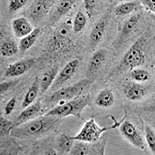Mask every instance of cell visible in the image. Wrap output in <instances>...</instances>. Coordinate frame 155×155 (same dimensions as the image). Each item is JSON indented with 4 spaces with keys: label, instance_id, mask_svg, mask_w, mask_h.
Segmentation results:
<instances>
[{
    "label": "cell",
    "instance_id": "cb8c5ba5",
    "mask_svg": "<svg viewBox=\"0 0 155 155\" xmlns=\"http://www.w3.org/2000/svg\"><path fill=\"white\" fill-rule=\"evenodd\" d=\"M137 6H138L137 2H124V3H121L115 6V8L114 9V13L117 16L129 15L134 11Z\"/></svg>",
    "mask_w": 155,
    "mask_h": 155
},
{
    "label": "cell",
    "instance_id": "d4e9b609",
    "mask_svg": "<svg viewBox=\"0 0 155 155\" xmlns=\"http://www.w3.org/2000/svg\"><path fill=\"white\" fill-rule=\"evenodd\" d=\"M1 54L3 57H10L12 56L17 54L19 48L17 43L13 41H6L1 45Z\"/></svg>",
    "mask_w": 155,
    "mask_h": 155
},
{
    "label": "cell",
    "instance_id": "2e32d148",
    "mask_svg": "<svg viewBox=\"0 0 155 155\" xmlns=\"http://www.w3.org/2000/svg\"><path fill=\"white\" fill-rule=\"evenodd\" d=\"M58 73V66L55 65L45 72L40 79V89L41 94H43L55 81Z\"/></svg>",
    "mask_w": 155,
    "mask_h": 155
},
{
    "label": "cell",
    "instance_id": "d6a6232c",
    "mask_svg": "<svg viewBox=\"0 0 155 155\" xmlns=\"http://www.w3.org/2000/svg\"><path fill=\"white\" fill-rule=\"evenodd\" d=\"M16 104H17V100L14 97L11 98L8 101L6 107H5V114L6 115H9V114H10L12 113L13 109L15 108Z\"/></svg>",
    "mask_w": 155,
    "mask_h": 155
},
{
    "label": "cell",
    "instance_id": "8992f818",
    "mask_svg": "<svg viewBox=\"0 0 155 155\" xmlns=\"http://www.w3.org/2000/svg\"><path fill=\"white\" fill-rule=\"evenodd\" d=\"M106 146V138H100L97 142L78 141L74 143L69 154L73 155H104Z\"/></svg>",
    "mask_w": 155,
    "mask_h": 155
},
{
    "label": "cell",
    "instance_id": "5bb4252c",
    "mask_svg": "<svg viewBox=\"0 0 155 155\" xmlns=\"http://www.w3.org/2000/svg\"><path fill=\"white\" fill-rule=\"evenodd\" d=\"M41 110H42V104L40 100L35 103L34 104H31L30 106L26 107V109L23 110L21 114L14 120L15 126L33 119Z\"/></svg>",
    "mask_w": 155,
    "mask_h": 155
},
{
    "label": "cell",
    "instance_id": "4dcf8cb0",
    "mask_svg": "<svg viewBox=\"0 0 155 155\" xmlns=\"http://www.w3.org/2000/svg\"><path fill=\"white\" fill-rule=\"evenodd\" d=\"M97 5V2L94 1V0H85L84 1L85 9L89 17H92L93 15V12H94L95 8H96Z\"/></svg>",
    "mask_w": 155,
    "mask_h": 155
},
{
    "label": "cell",
    "instance_id": "d6986e66",
    "mask_svg": "<svg viewBox=\"0 0 155 155\" xmlns=\"http://www.w3.org/2000/svg\"><path fill=\"white\" fill-rule=\"evenodd\" d=\"M143 16L142 11H138L133 13V15H131L130 17L126 20L124 25H123L122 30H121V33H122V36L128 35L130 34L132 31L135 29L136 25H138V23L141 20Z\"/></svg>",
    "mask_w": 155,
    "mask_h": 155
},
{
    "label": "cell",
    "instance_id": "7402d4cb",
    "mask_svg": "<svg viewBox=\"0 0 155 155\" xmlns=\"http://www.w3.org/2000/svg\"><path fill=\"white\" fill-rule=\"evenodd\" d=\"M74 140H72L71 136H68L65 133H62L59 136L57 146L59 148V153L61 154L68 153L74 145Z\"/></svg>",
    "mask_w": 155,
    "mask_h": 155
},
{
    "label": "cell",
    "instance_id": "4316f807",
    "mask_svg": "<svg viewBox=\"0 0 155 155\" xmlns=\"http://www.w3.org/2000/svg\"><path fill=\"white\" fill-rule=\"evenodd\" d=\"M87 23V17L81 11H78L76 14L73 25V31L74 33H78L85 28Z\"/></svg>",
    "mask_w": 155,
    "mask_h": 155
},
{
    "label": "cell",
    "instance_id": "ffe728a7",
    "mask_svg": "<svg viewBox=\"0 0 155 155\" xmlns=\"http://www.w3.org/2000/svg\"><path fill=\"white\" fill-rule=\"evenodd\" d=\"M75 1H71V0H63L59 2L56 11L54 12L53 17L52 18V21H54V22H57L58 20H60L62 17L66 15L68 12L71 10L72 6L74 4Z\"/></svg>",
    "mask_w": 155,
    "mask_h": 155
},
{
    "label": "cell",
    "instance_id": "6da1fadb",
    "mask_svg": "<svg viewBox=\"0 0 155 155\" xmlns=\"http://www.w3.org/2000/svg\"><path fill=\"white\" fill-rule=\"evenodd\" d=\"M61 122V117L44 115L17 125L12 129L10 135L19 139L41 136L55 129Z\"/></svg>",
    "mask_w": 155,
    "mask_h": 155
},
{
    "label": "cell",
    "instance_id": "7c38bea8",
    "mask_svg": "<svg viewBox=\"0 0 155 155\" xmlns=\"http://www.w3.org/2000/svg\"><path fill=\"white\" fill-rule=\"evenodd\" d=\"M107 53V52L105 49H100L93 53L88 65L86 73L88 77L93 75L103 66L104 61H106Z\"/></svg>",
    "mask_w": 155,
    "mask_h": 155
},
{
    "label": "cell",
    "instance_id": "8fae6325",
    "mask_svg": "<svg viewBox=\"0 0 155 155\" xmlns=\"http://www.w3.org/2000/svg\"><path fill=\"white\" fill-rule=\"evenodd\" d=\"M35 61L34 59H28L24 61H17L12 64L5 71L4 75L8 78H14L25 74L35 64Z\"/></svg>",
    "mask_w": 155,
    "mask_h": 155
},
{
    "label": "cell",
    "instance_id": "f546056e",
    "mask_svg": "<svg viewBox=\"0 0 155 155\" xmlns=\"http://www.w3.org/2000/svg\"><path fill=\"white\" fill-rule=\"evenodd\" d=\"M27 2L28 1L26 0H11L9 2V10L10 13L17 11L23 6H25Z\"/></svg>",
    "mask_w": 155,
    "mask_h": 155
},
{
    "label": "cell",
    "instance_id": "52a82bcc",
    "mask_svg": "<svg viewBox=\"0 0 155 155\" xmlns=\"http://www.w3.org/2000/svg\"><path fill=\"white\" fill-rule=\"evenodd\" d=\"M120 130L123 136L136 147L144 149L145 143L140 133L130 121L124 120L120 125Z\"/></svg>",
    "mask_w": 155,
    "mask_h": 155
},
{
    "label": "cell",
    "instance_id": "9c48e42d",
    "mask_svg": "<svg viewBox=\"0 0 155 155\" xmlns=\"http://www.w3.org/2000/svg\"><path fill=\"white\" fill-rule=\"evenodd\" d=\"M109 12H107L100 17L93 26V29L91 31L89 35V39H90V45L94 47L99 42H101V40L104 38L105 31H106L108 21H109Z\"/></svg>",
    "mask_w": 155,
    "mask_h": 155
},
{
    "label": "cell",
    "instance_id": "ba28073f",
    "mask_svg": "<svg viewBox=\"0 0 155 155\" xmlns=\"http://www.w3.org/2000/svg\"><path fill=\"white\" fill-rule=\"evenodd\" d=\"M78 66H79V61L78 59H74V60L69 61L62 68V70L60 71L58 75L56 78L55 81L53 83V85H52V90L53 89L54 91L57 90L60 86H61L64 82L70 79L77 72Z\"/></svg>",
    "mask_w": 155,
    "mask_h": 155
},
{
    "label": "cell",
    "instance_id": "277c9868",
    "mask_svg": "<svg viewBox=\"0 0 155 155\" xmlns=\"http://www.w3.org/2000/svg\"><path fill=\"white\" fill-rule=\"evenodd\" d=\"M110 117L114 121V124L112 126L100 128L97 125V123L95 121L94 118H91L89 121H85V125H84L82 129L80 131V133L76 135V136H71V139L74 140V141H77L78 140V141H85V142L90 143L97 142V140H100V136H101V135L103 133H104L107 131L116 129V128L120 126V125L123 122V121L125 119L126 112H125L124 117L119 121H116L113 116H110Z\"/></svg>",
    "mask_w": 155,
    "mask_h": 155
},
{
    "label": "cell",
    "instance_id": "603a6c76",
    "mask_svg": "<svg viewBox=\"0 0 155 155\" xmlns=\"http://www.w3.org/2000/svg\"><path fill=\"white\" fill-rule=\"evenodd\" d=\"M69 36V28L67 25H64L60 28V29L56 31L55 35L53 37V44L56 47H61V45L65 42Z\"/></svg>",
    "mask_w": 155,
    "mask_h": 155
},
{
    "label": "cell",
    "instance_id": "e0dca14e",
    "mask_svg": "<svg viewBox=\"0 0 155 155\" xmlns=\"http://www.w3.org/2000/svg\"><path fill=\"white\" fill-rule=\"evenodd\" d=\"M114 96L110 89H104L101 90L97 95L95 104L100 107L107 108L111 107L114 103Z\"/></svg>",
    "mask_w": 155,
    "mask_h": 155
},
{
    "label": "cell",
    "instance_id": "ac0fdd59",
    "mask_svg": "<svg viewBox=\"0 0 155 155\" xmlns=\"http://www.w3.org/2000/svg\"><path fill=\"white\" fill-rule=\"evenodd\" d=\"M40 88V80L38 77H36L35 79L33 81L32 85L29 88L28 91L27 92L26 95H25L24 100L22 103V108L25 109L28 106H30L31 104H32V103L35 100L36 97L38 94V91H39Z\"/></svg>",
    "mask_w": 155,
    "mask_h": 155
},
{
    "label": "cell",
    "instance_id": "7a4b0ae2",
    "mask_svg": "<svg viewBox=\"0 0 155 155\" xmlns=\"http://www.w3.org/2000/svg\"><path fill=\"white\" fill-rule=\"evenodd\" d=\"M144 39L140 38L133 44L126 52L121 59L119 64L110 73L107 78L114 74H121L125 71H130L134 68L142 66L145 61V54L143 51Z\"/></svg>",
    "mask_w": 155,
    "mask_h": 155
},
{
    "label": "cell",
    "instance_id": "484cf974",
    "mask_svg": "<svg viewBox=\"0 0 155 155\" xmlns=\"http://www.w3.org/2000/svg\"><path fill=\"white\" fill-rule=\"evenodd\" d=\"M131 78L136 81H140V82H143L147 81L150 78V74L149 71L141 68H134L132 71H130L129 73Z\"/></svg>",
    "mask_w": 155,
    "mask_h": 155
},
{
    "label": "cell",
    "instance_id": "9a60e30c",
    "mask_svg": "<svg viewBox=\"0 0 155 155\" xmlns=\"http://www.w3.org/2000/svg\"><path fill=\"white\" fill-rule=\"evenodd\" d=\"M48 1H35L29 9V15L31 19L39 21L47 13L49 8Z\"/></svg>",
    "mask_w": 155,
    "mask_h": 155
},
{
    "label": "cell",
    "instance_id": "5b68a950",
    "mask_svg": "<svg viewBox=\"0 0 155 155\" xmlns=\"http://www.w3.org/2000/svg\"><path fill=\"white\" fill-rule=\"evenodd\" d=\"M90 85V80L89 78H84L76 82L74 85L57 89L49 95L47 98L49 104H62L69 100H71L76 97H80L86 88Z\"/></svg>",
    "mask_w": 155,
    "mask_h": 155
},
{
    "label": "cell",
    "instance_id": "44dd1931",
    "mask_svg": "<svg viewBox=\"0 0 155 155\" xmlns=\"http://www.w3.org/2000/svg\"><path fill=\"white\" fill-rule=\"evenodd\" d=\"M41 30L39 28H35L33 30V31L28 35L25 36V38H21L19 45V49L21 52H25L28 49H30L35 43L36 40L39 35Z\"/></svg>",
    "mask_w": 155,
    "mask_h": 155
},
{
    "label": "cell",
    "instance_id": "83f0119b",
    "mask_svg": "<svg viewBox=\"0 0 155 155\" xmlns=\"http://www.w3.org/2000/svg\"><path fill=\"white\" fill-rule=\"evenodd\" d=\"M145 135L146 140L147 143L148 147L151 150L153 153L155 152V133L154 130L152 129L150 125H146L145 126Z\"/></svg>",
    "mask_w": 155,
    "mask_h": 155
},
{
    "label": "cell",
    "instance_id": "30bf717a",
    "mask_svg": "<svg viewBox=\"0 0 155 155\" xmlns=\"http://www.w3.org/2000/svg\"><path fill=\"white\" fill-rule=\"evenodd\" d=\"M123 91L125 97L132 101L140 100L145 96L147 89L143 85L136 81H126L123 85Z\"/></svg>",
    "mask_w": 155,
    "mask_h": 155
},
{
    "label": "cell",
    "instance_id": "f1b7e54d",
    "mask_svg": "<svg viewBox=\"0 0 155 155\" xmlns=\"http://www.w3.org/2000/svg\"><path fill=\"white\" fill-rule=\"evenodd\" d=\"M15 127V123L14 121H10L6 120L4 117H1V129H0V133L1 136H6V135L10 134L11 130Z\"/></svg>",
    "mask_w": 155,
    "mask_h": 155
},
{
    "label": "cell",
    "instance_id": "1f68e13d",
    "mask_svg": "<svg viewBox=\"0 0 155 155\" xmlns=\"http://www.w3.org/2000/svg\"><path fill=\"white\" fill-rule=\"evenodd\" d=\"M19 82V80H15V81H5V82H2L0 85V88H1V94L4 93L9 89H11L13 88Z\"/></svg>",
    "mask_w": 155,
    "mask_h": 155
},
{
    "label": "cell",
    "instance_id": "4fadbf2b",
    "mask_svg": "<svg viewBox=\"0 0 155 155\" xmlns=\"http://www.w3.org/2000/svg\"><path fill=\"white\" fill-rule=\"evenodd\" d=\"M13 33L17 38H25L33 31V27L25 17H19L13 21L12 24Z\"/></svg>",
    "mask_w": 155,
    "mask_h": 155
},
{
    "label": "cell",
    "instance_id": "836d02e7",
    "mask_svg": "<svg viewBox=\"0 0 155 155\" xmlns=\"http://www.w3.org/2000/svg\"><path fill=\"white\" fill-rule=\"evenodd\" d=\"M143 4H144L149 9L150 11L155 12V2L151 1V0H145V1H141Z\"/></svg>",
    "mask_w": 155,
    "mask_h": 155
},
{
    "label": "cell",
    "instance_id": "3957f363",
    "mask_svg": "<svg viewBox=\"0 0 155 155\" xmlns=\"http://www.w3.org/2000/svg\"><path fill=\"white\" fill-rule=\"evenodd\" d=\"M91 104L90 94L83 95L78 97L69 100L59 106L49 110L46 113L47 116H57V117H67V116H74V117L82 118L81 116V112L87 106Z\"/></svg>",
    "mask_w": 155,
    "mask_h": 155
}]
</instances>
